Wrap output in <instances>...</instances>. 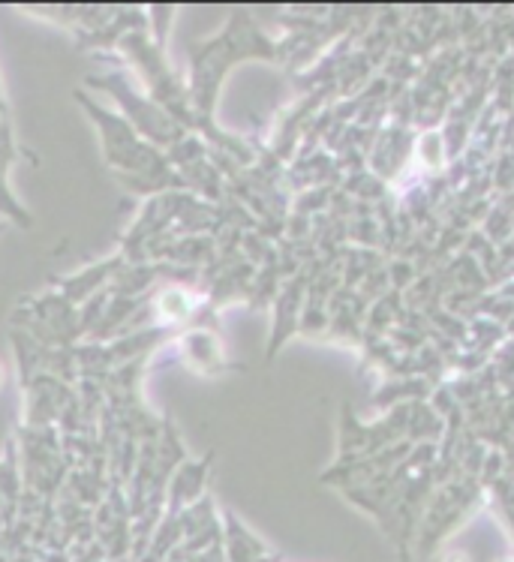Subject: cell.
<instances>
[{
	"label": "cell",
	"mask_w": 514,
	"mask_h": 562,
	"mask_svg": "<svg viewBox=\"0 0 514 562\" xmlns=\"http://www.w3.org/2000/svg\"><path fill=\"white\" fill-rule=\"evenodd\" d=\"M4 379H7V370H4V364H0V391H4Z\"/></svg>",
	"instance_id": "obj_1"
}]
</instances>
